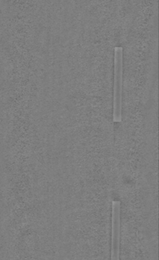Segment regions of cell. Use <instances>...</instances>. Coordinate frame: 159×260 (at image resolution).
I'll use <instances>...</instances> for the list:
<instances>
[{
	"instance_id": "7a4b0ae2",
	"label": "cell",
	"mask_w": 159,
	"mask_h": 260,
	"mask_svg": "<svg viewBox=\"0 0 159 260\" xmlns=\"http://www.w3.org/2000/svg\"><path fill=\"white\" fill-rule=\"evenodd\" d=\"M120 203H112V244L111 260H120Z\"/></svg>"
},
{
	"instance_id": "6da1fadb",
	"label": "cell",
	"mask_w": 159,
	"mask_h": 260,
	"mask_svg": "<svg viewBox=\"0 0 159 260\" xmlns=\"http://www.w3.org/2000/svg\"><path fill=\"white\" fill-rule=\"evenodd\" d=\"M123 50L117 47L114 49V112L115 123L122 121V99H123Z\"/></svg>"
}]
</instances>
